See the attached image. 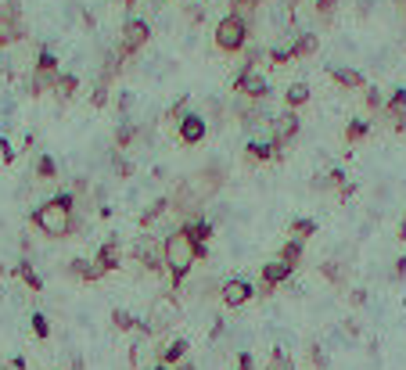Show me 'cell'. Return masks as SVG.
<instances>
[{"label": "cell", "instance_id": "cell-1", "mask_svg": "<svg viewBox=\"0 0 406 370\" xmlns=\"http://www.w3.org/2000/svg\"><path fill=\"white\" fill-rule=\"evenodd\" d=\"M223 180H227V169L220 162H205L201 169H194L187 180H180V187L169 195V202H173V213L183 219L191 216H201V205L212 202L216 195L223 191Z\"/></svg>", "mask_w": 406, "mask_h": 370}, {"label": "cell", "instance_id": "cell-2", "mask_svg": "<svg viewBox=\"0 0 406 370\" xmlns=\"http://www.w3.org/2000/svg\"><path fill=\"white\" fill-rule=\"evenodd\" d=\"M205 248H198L194 241H191V234H187L183 227H177V230H169L166 237H162V263H166V273H169V284H173V292L183 284V277L194 270V263L198 259H205Z\"/></svg>", "mask_w": 406, "mask_h": 370}, {"label": "cell", "instance_id": "cell-3", "mask_svg": "<svg viewBox=\"0 0 406 370\" xmlns=\"http://www.w3.org/2000/svg\"><path fill=\"white\" fill-rule=\"evenodd\" d=\"M72 213H76V195H72V191H61V195L47 198V202H40L33 208V227L40 234H47V237L61 241V237H69L72 227H76Z\"/></svg>", "mask_w": 406, "mask_h": 370}, {"label": "cell", "instance_id": "cell-4", "mask_svg": "<svg viewBox=\"0 0 406 370\" xmlns=\"http://www.w3.org/2000/svg\"><path fill=\"white\" fill-rule=\"evenodd\" d=\"M248 36H252V25H248V19H241V14H223L220 22H216V51L223 54H238L245 51Z\"/></svg>", "mask_w": 406, "mask_h": 370}, {"label": "cell", "instance_id": "cell-5", "mask_svg": "<svg viewBox=\"0 0 406 370\" xmlns=\"http://www.w3.org/2000/svg\"><path fill=\"white\" fill-rule=\"evenodd\" d=\"M58 76H61V69H58V54L43 43L40 54H36L33 76H29V98H40V94L54 90V79H58Z\"/></svg>", "mask_w": 406, "mask_h": 370}, {"label": "cell", "instance_id": "cell-6", "mask_svg": "<svg viewBox=\"0 0 406 370\" xmlns=\"http://www.w3.org/2000/svg\"><path fill=\"white\" fill-rule=\"evenodd\" d=\"M148 40H151V25H148V19H126L115 51H119L122 61H126V58H137V51H140V47H148Z\"/></svg>", "mask_w": 406, "mask_h": 370}, {"label": "cell", "instance_id": "cell-7", "mask_svg": "<svg viewBox=\"0 0 406 370\" xmlns=\"http://www.w3.org/2000/svg\"><path fill=\"white\" fill-rule=\"evenodd\" d=\"M133 259L151 270V273H162L166 263H162V237H140L137 245H133Z\"/></svg>", "mask_w": 406, "mask_h": 370}, {"label": "cell", "instance_id": "cell-8", "mask_svg": "<svg viewBox=\"0 0 406 370\" xmlns=\"http://www.w3.org/2000/svg\"><path fill=\"white\" fill-rule=\"evenodd\" d=\"M299 130H302V122H299V116H295V111H280V116L270 122V140L277 144L280 151L288 148V144L299 137Z\"/></svg>", "mask_w": 406, "mask_h": 370}, {"label": "cell", "instance_id": "cell-9", "mask_svg": "<svg viewBox=\"0 0 406 370\" xmlns=\"http://www.w3.org/2000/svg\"><path fill=\"white\" fill-rule=\"evenodd\" d=\"M252 295H256V287H252V281H245V277H230L220 287V298H223L227 309H241L245 302H252Z\"/></svg>", "mask_w": 406, "mask_h": 370}, {"label": "cell", "instance_id": "cell-10", "mask_svg": "<svg viewBox=\"0 0 406 370\" xmlns=\"http://www.w3.org/2000/svg\"><path fill=\"white\" fill-rule=\"evenodd\" d=\"M291 266H284L280 259H270L267 266H262V273H259V287H256V295H273L280 284H284L288 277H291Z\"/></svg>", "mask_w": 406, "mask_h": 370}, {"label": "cell", "instance_id": "cell-11", "mask_svg": "<svg viewBox=\"0 0 406 370\" xmlns=\"http://www.w3.org/2000/svg\"><path fill=\"white\" fill-rule=\"evenodd\" d=\"M177 133H180V144L194 148V144H201L209 137V122H205V116H198V111H187L180 119V126H177Z\"/></svg>", "mask_w": 406, "mask_h": 370}, {"label": "cell", "instance_id": "cell-12", "mask_svg": "<svg viewBox=\"0 0 406 370\" xmlns=\"http://www.w3.org/2000/svg\"><path fill=\"white\" fill-rule=\"evenodd\" d=\"M385 119L396 126L399 133H406V90H392L388 94V101H385Z\"/></svg>", "mask_w": 406, "mask_h": 370}, {"label": "cell", "instance_id": "cell-13", "mask_svg": "<svg viewBox=\"0 0 406 370\" xmlns=\"http://www.w3.org/2000/svg\"><path fill=\"white\" fill-rule=\"evenodd\" d=\"M245 158H248L252 166H259V162H273V158H284V151H280L273 140H248V144H245Z\"/></svg>", "mask_w": 406, "mask_h": 370}, {"label": "cell", "instance_id": "cell-14", "mask_svg": "<svg viewBox=\"0 0 406 370\" xmlns=\"http://www.w3.org/2000/svg\"><path fill=\"white\" fill-rule=\"evenodd\" d=\"M93 263H98L101 273L119 270V266H122V245H119V237H108L104 245L98 248V259H93Z\"/></svg>", "mask_w": 406, "mask_h": 370}, {"label": "cell", "instance_id": "cell-15", "mask_svg": "<svg viewBox=\"0 0 406 370\" xmlns=\"http://www.w3.org/2000/svg\"><path fill=\"white\" fill-rule=\"evenodd\" d=\"M327 76H331L338 87H346V90H363L367 87V76L360 69H349V65H327Z\"/></svg>", "mask_w": 406, "mask_h": 370}, {"label": "cell", "instance_id": "cell-16", "mask_svg": "<svg viewBox=\"0 0 406 370\" xmlns=\"http://www.w3.org/2000/svg\"><path fill=\"white\" fill-rule=\"evenodd\" d=\"M180 227H183L187 234H191V241H194L198 248H205V252H209V241H212V223H209L205 216H191V219H183Z\"/></svg>", "mask_w": 406, "mask_h": 370}, {"label": "cell", "instance_id": "cell-17", "mask_svg": "<svg viewBox=\"0 0 406 370\" xmlns=\"http://www.w3.org/2000/svg\"><path fill=\"white\" fill-rule=\"evenodd\" d=\"M155 356H159L162 367H180L183 356H187V338H173L169 345H159V352H155Z\"/></svg>", "mask_w": 406, "mask_h": 370}, {"label": "cell", "instance_id": "cell-18", "mask_svg": "<svg viewBox=\"0 0 406 370\" xmlns=\"http://www.w3.org/2000/svg\"><path fill=\"white\" fill-rule=\"evenodd\" d=\"M320 51V36L317 33H299L291 40V58H313Z\"/></svg>", "mask_w": 406, "mask_h": 370}, {"label": "cell", "instance_id": "cell-19", "mask_svg": "<svg viewBox=\"0 0 406 370\" xmlns=\"http://www.w3.org/2000/svg\"><path fill=\"white\" fill-rule=\"evenodd\" d=\"M69 277H76V281H87V284H93V281H101L104 273L98 270V263H90V259H72V263H69Z\"/></svg>", "mask_w": 406, "mask_h": 370}, {"label": "cell", "instance_id": "cell-20", "mask_svg": "<svg viewBox=\"0 0 406 370\" xmlns=\"http://www.w3.org/2000/svg\"><path fill=\"white\" fill-rule=\"evenodd\" d=\"M309 98H313L309 83H291V87L284 90V108H288V111H299L302 105H309Z\"/></svg>", "mask_w": 406, "mask_h": 370}, {"label": "cell", "instance_id": "cell-21", "mask_svg": "<svg viewBox=\"0 0 406 370\" xmlns=\"http://www.w3.org/2000/svg\"><path fill=\"white\" fill-rule=\"evenodd\" d=\"M302 255H306V241H284V245H280V255L277 259L284 263V266H291V270H299V263H302Z\"/></svg>", "mask_w": 406, "mask_h": 370}, {"label": "cell", "instance_id": "cell-22", "mask_svg": "<svg viewBox=\"0 0 406 370\" xmlns=\"http://www.w3.org/2000/svg\"><path fill=\"white\" fill-rule=\"evenodd\" d=\"M166 213H173V202H169V198H155V202H151V205L144 208V213H140V216H137V223H140V227H144V230H148V227H151V223H155V219H159V216H166Z\"/></svg>", "mask_w": 406, "mask_h": 370}, {"label": "cell", "instance_id": "cell-23", "mask_svg": "<svg viewBox=\"0 0 406 370\" xmlns=\"http://www.w3.org/2000/svg\"><path fill=\"white\" fill-rule=\"evenodd\" d=\"M76 90H80V76L61 72V76L54 79V90H51V94H58L61 101H69V98H76Z\"/></svg>", "mask_w": 406, "mask_h": 370}, {"label": "cell", "instance_id": "cell-24", "mask_svg": "<svg viewBox=\"0 0 406 370\" xmlns=\"http://www.w3.org/2000/svg\"><path fill=\"white\" fill-rule=\"evenodd\" d=\"M137 140V122H130V119H122L119 126H115V137H112V144H115V151H126L130 144Z\"/></svg>", "mask_w": 406, "mask_h": 370}, {"label": "cell", "instance_id": "cell-25", "mask_svg": "<svg viewBox=\"0 0 406 370\" xmlns=\"http://www.w3.org/2000/svg\"><path fill=\"white\" fill-rule=\"evenodd\" d=\"M14 277H19L25 287H29V292H43V281H40V273L33 270V263H19V266H14Z\"/></svg>", "mask_w": 406, "mask_h": 370}, {"label": "cell", "instance_id": "cell-26", "mask_svg": "<svg viewBox=\"0 0 406 370\" xmlns=\"http://www.w3.org/2000/svg\"><path fill=\"white\" fill-rule=\"evenodd\" d=\"M11 25H22V8L14 4V0H4V4H0V33Z\"/></svg>", "mask_w": 406, "mask_h": 370}, {"label": "cell", "instance_id": "cell-27", "mask_svg": "<svg viewBox=\"0 0 406 370\" xmlns=\"http://www.w3.org/2000/svg\"><path fill=\"white\" fill-rule=\"evenodd\" d=\"M288 234H291L295 241H306V237H313V234H317V219H309V216H299V219H291Z\"/></svg>", "mask_w": 406, "mask_h": 370}, {"label": "cell", "instance_id": "cell-28", "mask_svg": "<svg viewBox=\"0 0 406 370\" xmlns=\"http://www.w3.org/2000/svg\"><path fill=\"white\" fill-rule=\"evenodd\" d=\"M36 180H40V184L58 180V162H54L51 155H40V158H36Z\"/></svg>", "mask_w": 406, "mask_h": 370}, {"label": "cell", "instance_id": "cell-29", "mask_svg": "<svg viewBox=\"0 0 406 370\" xmlns=\"http://www.w3.org/2000/svg\"><path fill=\"white\" fill-rule=\"evenodd\" d=\"M112 327H115V331H137L140 320H137L130 309H122V305H119V309H112Z\"/></svg>", "mask_w": 406, "mask_h": 370}, {"label": "cell", "instance_id": "cell-30", "mask_svg": "<svg viewBox=\"0 0 406 370\" xmlns=\"http://www.w3.org/2000/svg\"><path fill=\"white\" fill-rule=\"evenodd\" d=\"M367 133H370V122H367V119H349V126H346V144H360V140H367Z\"/></svg>", "mask_w": 406, "mask_h": 370}, {"label": "cell", "instance_id": "cell-31", "mask_svg": "<svg viewBox=\"0 0 406 370\" xmlns=\"http://www.w3.org/2000/svg\"><path fill=\"white\" fill-rule=\"evenodd\" d=\"M320 273H324V277L331 281V284H338V287L346 284V266H341V263H335V259H324Z\"/></svg>", "mask_w": 406, "mask_h": 370}, {"label": "cell", "instance_id": "cell-32", "mask_svg": "<svg viewBox=\"0 0 406 370\" xmlns=\"http://www.w3.org/2000/svg\"><path fill=\"white\" fill-rule=\"evenodd\" d=\"M187 108H191V98H187V94H180L177 105H173V108H166V122H177V126H180V119L187 116Z\"/></svg>", "mask_w": 406, "mask_h": 370}, {"label": "cell", "instance_id": "cell-33", "mask_svg": "<svg viewBox=\"0 0 406 370\" xmlns=\"http://www.w3.org/2000/svg\"><path fill=\"white\" fill-rule=\"evenodd\" d=\"M363 105L367 111H385V94L378 87H363Z\"/></svg>", "mask_w": 406, "mask_h": 370}, {"label": "cell", "instance_id": "cell-34", "mask_svg": "<svg viewBox=\"0 0 406 370\" xmlns=\"http://www.w3.org/2000/svg\"><path fill=\"white\" fill-rule=\"evenodd\" d=\"M338 4H341V0H317V4H313V14H317L320 22H331L335 11H338Z\"/></svg>", "mask_w": 406, "mask_h": 370}, {"label": "cell", "instance_id": "cell-35", "mask_svg": "<svg viewBox=\"0 0 406 370\" xmlns=\"http://www.w3.org/2000/svg\"><path fill=\"white\" fill-rule=\"evenodd\" d=\"M288 61H295V58H291V43H288V47H270V65L284 69Z\"/></svg>", "mask_w": 406, "mask_h": 370}, {"label": "cell", "instance_id": "cell-36", "mask_svg": "<svg viewBox=\"0 0 406 370\" xmlns=\"http://www.w3.org/2000/svg\"><path fill=\"white\" fill-rule=\"evenodd\" d=\"M306 356H309V363H313L317 370H327V363H331V360H327V352H324V345H317V342L306 349Z\"/></svg>", "mask_w": 406, "mask_h": 370}, {"label": "cell", "instance_id": "cell-37", "mask_svg": "<svg viewBox=\"0 0 406 370\" xmlns=\"http://www.w3.org/2000/svg\"><path fill=\"white\" fill-rule=\"evenodd\" d=\"M267 370H295V367H291V356H288L284 349H273V352H270V367H267Z\"/></svg>", "mask_w": 406, "mask_h": 370}, {"label": "cell", "instance_id": "cell-38", "mask_svg": "<svg viewBox=\"0 0 406 370\" xmlns=\"http://www.w3.org/2000/svg\"><path fill=\"white\" fill-rule=\"evenodd\" d=\"M19 40H25V22L22 25H11V29L0 33V47H11V43H19Z\"/></svg>", "mask_w": 406, "mask_h": 370}, {"label": "cell", "instance_id": "cell-39", "mask_svg": "<svg viewBox=\"0 0 406 370\" xmlns=\"http://www.w3.org/2000/svg\"><path fill=\"white\" fill-rule=\"evenodd\" d=\"M112 169H115V176H122V180H126V176H133V166L122 158V151H112Z\"/></svg>", "mask_w": 406, "mask_h": 370}, {"label": "cell", "instance_id": "cell-40", "mask_svg": "<svg viewBox=\"0 0 406 370\" xmlns=\"http://www.w3.org/2000/svg\"><path fill=\"white\" fill-rule=\"evenodd\" d=\"M33 334H36V338H43V342L51 338V320H47L43 313H33Z\"/></svg>", "mask_w": 406, "mask_h": 370}, {"label": "cell", "instance_id": "cell-41", "mask_svg": "<svg viewBox=\"0 0 406 370\" xmlns=\"http://www.w3.org/2000/svg\"><path fill=\"white\" fill-rule=\"evenodd\" d=\"M0 162H8V166L14 162V148H11V144H8L4 137H0Z\"/></svg>", "mask_w": 406, "mask_h": 370}, {"label": "cell", "instance_id": "cell-42", "mask_svg": "<svg viewBox=\"0 0 406 370\" xmlns=\"http://www.w3.org/2000/svg\"><path fill=\"white\" fill-rule=\"evenodd\" d=\"M238 370H256V360H252V352H241V356H238Z\"/></svg>", "mask_w": 406, "mask_h": 370}, {"label": "cell", "instance_id": "cell-43", "mask_svg": "<svg viewBox=\"0 0 406 370\" xmlns=\"http://www.w3.org/2000/svg\"><path fill=\"white\" fill-rule=\"evenodd\" d=\"M403 277H406V255L396 259V266H392V281H403Z\"/></svg>", "mask_w": 406, "mask_h": 370}, {"label": "cell", "instance_id": "cell-44", "mask_svg": "<svg viewBox=\"0 0 406 370\" xmlns=\"http://www.w3.org/2000/svg\"><path fill=\"white\" fill-rule=\"evenodd\" d=\"M349 302L352 305H367V292H363V287H356V292H349Z\"/></svg>", "mask_w": 406, "mask_h": 370}, {"label": "cell", "instance_id": "cell-45", "mask_svg": "<svg viewBox=\"0 0 406 370\" xmlns=\"http://www.w3.org/2000/svg\"><path fill=\"white\" fill-rule=\"evenodd\" d=\"M183 14H187V22H194V25H198V22H201V14H205V11H201V8H187Z\"/></svg>", "mask_w": 406, "mask_h": 370}, {"label": "cell", "instance_id": "cell-46", "mask_svg": "<svg viewBox=\"0 0 406 370\" xmlns=\"http://www.w3.org/2000/svg\"><path fill=\"white\" fill-rule=\"evenodd\" d=\"M352 195H356V184H346V187H341V191H338V198H341V202H349Z\"/></svg>", "mask_w": 406, "mask_h": 370}, {"label": "cell", "instance_id": "cell-47", "mask_svg": "<svg viewBox=\"0 0 406 370\" xmlns=\"http://www.w3.org/2000/svg\"><path fill=\"white\" fill-rule=\"evenodd\" d=\"M360 334V324H356V320H346V338H356Z\"/></svg>", "mask_w": 406, "mask_h": 370}, {"label": "cell", "instance_id": "cell-48", "mask_svg": "<svg viewBox=\"0 0 406 370\" xmlns=\"http://www.w3.org/2000/svg\"><path fill=\"white\" fill-rule=\"evenodd\" d=\"M130 105H133V94H122V98H119V111H130Z\"/></svg>", "mask_w": 406, "mask_h": 370}, {"label": "cell", "instance_id": "cell-49", "mask_svg": "<svg viewBox=\"0 0 406 370\" xmlns=\"http://www.w3.org/2000/svg\"><path fill=\"white\" fill-rule=\"evenodd\" d=\"M155 370H198V367H191V363H180V367H162V363H155Z\"/></svg>", "mask_w": 406, "mask_h": 370}, {"label": "cell", "instance_id": "cell-50", "mask_svg": "<svg viewBox=\"0 0 406 370\" xmlns=\"http://www.w3.org/2000/svg\"><path fill=\"white\" fill-rule=\"evenodd\" d=\"M0 370H25V360H11V363H4Z\"/></svg>", "mask_w": 406, "mask_h": 370}, {"label": "cell", "instance_id": "cell-51", "mask_svg": "<svg viewBox=\"0 0 406 370\" xmlns=\"http://www.w3.org/2000/svg\"><path fill=\"white\" fill-rule=\"evenodd\" d=\"M396 237H399V241H406V213H403V219H399V230H396Z\"/></svg>", "mask_w": 406, "mask_h": 370}, {"label": "cell", "instance_id": "cell-52", "mask_svg": "<svg viewBox=\"0 0 406 370\" xmlns=\"http://www.w3.org/2000/svg\"><path fill=\"white\" fill-rule=\"evenodd\" d=\"M299 4H306V0H288V8L295 11V8H299Z\"/></svg>", "mask_w": 406, "mask_h": 370}, {"label": "cell", "instance_id": "cell-53", "mask_svg": "<svg viewBox=\"0 0 406 370\" xmlns=\"http://www.w3.org/2000/svg\"><path fill=\"white\" fill-rule=\"evenodd\" d=\"M122 4H137V0H122Z\"/></svg>", "mask_w": 406, "mask_h": 370}, {"label": "cell", "instance_id": "cell-54", "mask_svg": "<svg viewBox=\"0 0 406 370\" xmlns=\"http://www.w3.org/2000/svg\"><path fill=\"white\" fill-rule=\"evenodd\" d=\"M403 14H406V0H403Z\"/></svg>", "mask_w": 406, "mask_h": 370}, {"label": "cell", "instance_id": "cell-55", "mask_svg": "<svg viewBox=\"0 0 406 370\" xmlns=\"http://www.w3.org/2000/svg\"><path fill=\"white\" fill-rule=\"evenodd\" d=\"M0 72H4V69H0Z\"/></svg>", "mask_w": 406, "mask_h": 370}]
</instances>
